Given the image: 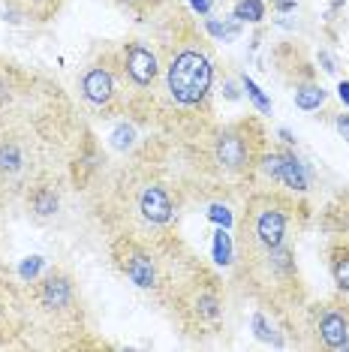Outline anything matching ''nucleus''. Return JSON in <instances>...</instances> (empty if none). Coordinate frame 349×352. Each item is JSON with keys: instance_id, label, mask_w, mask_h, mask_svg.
I'll return each instance as SVG.
<instances>
[{"instance_id": "f257e3e1", "label": "nucleus", "mask_w": 349, "mask_h": 352, "mask_svg": "<svg viewBox=\"0 0 349 352\" xmlns=\"http://www.w3.org/2000/svg\"><path fill=\"white\" fill-rule=\"evenodd\" d=\"M292 217H295V205L283 193L250 196L247 205H244L241 223H238V250H241V259H256V256L286 244Z\"/></svg>"}, {"instance_id": "f03ea898", "label": "nucleus", "mask_w": 349, "mask_h": 352, "mask_svg": "<svg viewBox=\"0 0 349 352\" xmlns=\"http://www.w3.org/2000/svg\"><path fill=\"white\" fill-rule=\"evenodd\" d=\"M214 60L205 45L184 43L166 63V91L169 100L181 109H199L211 97Z\"/></svg>"}, {"instance_id": "7ed1b4c3", "label": "nucleus", "mask_w": 349, "mask_h": 352, "mask_svg": "<svg viewBox=\"0 0 349 352\" xmlns=\"http://www.w3.org/2000/svg\"><path fill=\"white\" fill-rule=\"evenodd\" d=\"M265 135H262V126L256 121H241L232 126H223L217 135H214L211 145V160L217 163V169L223 175H250L256 166L262 163V154H265Z\"/></svg>"}, {"instance_id": "20e7f679", "label": "nucleus", "mask_w": 349, "mask_h": 352, "mask_svg": "<svg viewBox=\"0 0 349 352\" xmlns=\"http://www.w3.org/2000/svg\"><path fill=\"white\" fill-rule=\"evenodd\" d=\"M244 271L250 274L253 292L262 295L265 301H283L292 298L298 289V268L295 253L286 244L256 256V259H244Z\"/></svg>"}, {"instance_id": "39448f33", "label": "nucleus", "mask_w": 349, "mask_h": 352, "mask_svg": "<svg viewBox=\"0 0 349 352\" xmlns=\"http://www.w3.org/2000/svg\"><path fill=\"white\" fill-rule=\"evenodd\" d=\"M178 314L193 334L214 331L223 319V292L217 280L199 274L193 283H187L184 292L178 295Z\"/></svg>"}, {"instance_id": "423d86ee", "label": "nucleus", "mask_w": 349, "mask_h": 352, "mask_svg": "<svg viewBox=\"0 0 349 352\" xmlns=\"http://www.w3.org/2000/svg\"><path fill=\"white\" fill-rule=\"evenodd\" d=\"M30 301H34L36 314H43L49 319H69V316H76V310H78L76 280L69 277L63 268H54L45 277L34 280Z\"/></svg>"}, {"instance_id": "0eeeda50", "label": "nucleus", "mask_w": 349, "mask_h": 352, "mask_svg": "<svg viewBox=\"0 0 349 352\" xmlns=\"http://www.w3.org/2000/svg\"><path fill=\"white\" fill-rule=\"evenodd\" d=\"M112 259L121 274H126L139 289H157L160 286V268H157L154 253L142 241L130 235H121L112 244Z\"/></svg>"}, {"instance_id": "6e6552de", "label": "nucleus", "mask_w": 349, "mask_h": 352, "mask_svg": "<svg viewBox=\"0 0 349 352\" xmlns=\"http://www.w3.org/2000/svg\"><path fill=\"white\" fill-rule=\"evenodd\" d=\"M121 82L126 85L121 63H93L82 76V97L87 106L100 111H115L121 106Z\"/></svg>"}, {"instance_id": "1a4fd4ad", "label": "nucleus", "mask_w": 349, "mask_h": 352, "mask_svg": "<svg viewBox=\"0 0 349 352\" xmlns=\"http://www.w3.org/2000/svg\"><path fill=\"white\" fill-rule=\"evenodd\" d=\"M121 73L126 78V85L136 87V91H148V87L157 85V78H160V58H157L154 49H148L145 43H124L121 49Z\"/></svg>"}, {"instance_id": "9d476101", "label": "nucleus", "mask_w": 349, "mask_h": 352, "mask_svg": "<svg viewBox=\"0 0 349 352\" xmlns=\"http://www.w3.org/2000/svg\"><path fill=\"white\" fill-rule=\"evenodd\" d=\"M316 338L322 349L344 352L349 349V304L346 301H328L316 314Z\"/></svg>"}, {"instance_id": "9b49d317", "label": "nucleus", "mask_w": 349, "mask_h": 352, "mask_svg": "<svg viewBox=\"0 0 349 352\" xmlns=\"http://www.w3.org/2000/svg\"><path fill=\"white\" fill-rule=\"evenodd\" d=\"M136 205H139V214L150 226H169L174 220V202L163 184H145V187L139 190Z\"/></svg>"}, {"instance_id": "f8f14e48", "label": "nucleus", "mask_w": 349, "mask_h": 352, "mask_svg": "<svg viewBox=\"0 0 349 352\" xmlns=\"http://www.w3.org/2000/svg\"><path fill=\"white\" fill-rule=\"evenodd\" d=\"M262 169L271 181H280L292 190H307V169L298 163L295 154H262Z\"/></svg>"}, {"instance_id": "ddd939ff", "label": "nucleus", "mask_w": 349, "mask_h": 352, "mask_svg": "<svg viewBox=\"0 0 349 352\" xmlns=\"http://www.w3.org/2000/svg\"><path fill=\"white\" fill-rule=\"evenodd\" d=\"M27 205L30 211L36 214L39 220H49L60 211V193H58V184L52 181H36L27 193Z\"/></svg>"}, {"instance_id": "4468645a", "label": "nucleus", "mask_w": 349, "mask_h": 352, "mask_svg": "<svg viewBox=\"0 0 349 352\" xmlns=\"http://www.w3.org/2000/svg\"><path fill=\"white\" fill-rule=\"evenodd\" d=\"M328 268L335 277V286L340 292V298L349 304V244H337L328 253Z\"/></svg>"}, {"instance_id": "2eb2a0df", "label": "nucleus", "mask_w": 349, "mask_h": 352, "mask_svg": "<svg viewBox=\"0 0 349 352\" xmlns=\"http://www.w3.org/2000/svg\"><path fill=\"white\" fill-rule=\"evenodd\" d=\"M10 3L21 15H27V19H34V21H52L54 15H58L63 0H10Z\"/></svg>"}, {"instance_id": "dca6fc26", "label": "nucleus", "mask_w": 349, "mask_h": 352, "mask_svg": "<svg viewBox=\"0 0 349 352\" xmlns=\"http://www.w3.org/2000/svg\"><path fill=\"white\" fill-rule=\"evenodd\" d=\"M25 148L19 145L15 139H3L0 142V172L3 175H19L25 169Z\"/></svg>"}, {"instance_id": "f3484780", "label": "nucleus", "mask_w": 349, "mask_h": 352, "mask_svg": "<svg viewBox=\"0 0 349 352\" xmlns=\"http://www.w3.org/2000/svg\"><path fill=\"white\" fill-rule=\"evenodd\" d=\"M325 87L322 85H298L295 87V106L301 111H313V109H319L322 102H325Z\"/></svg>"}, {"instance_id": "a211bd4d", "label": "nucleus", "mask_w": 349, "mask_h": 352, "mask_svg": "<svg viewBox=\"0 0 349 352\" xmlns=\"http://www.w3.org/2000/svg\"><path fill=\"white\" fill-rule=\"evenodd\" d=\"M117 3H121L126 12L136 15L139 21H145V19H150V15L160 12L163 6H169L172 0H117Z\"/></svg>"}, {"instance_id": "6ab92c4d", "label": "nucleus", "mask_w": 349, "mask_h": 352, "mask_svg": "<svg viewBox=\"0 0 349 352\" xmlns=\"http://www.w3.org/2000/svg\"><path fill=\"white\" fill-rule=\"evenodd\" d=\"M235 19L238 21H262L265 19V3L262 0H238L235 3Z\"/></svg>"}, {"instance_id": "aec40b11", "label": "nucleus", "mask_w": 349, "mask_h": 352, "mask_svg": "<svg viewBox=\"0 0 349 352\" xmlns=\"http://www.w3.org/2000/svg\"><path fill=\"white\" fill-rule=\"evenodd\" d=\"M214 262L217 265H232V238L226 229L214 232Z\"/></svg>"}, {"instance_id": "412c9836", "label": "nucleus", "mask_w": 349, "mask_h": 352, "mask_svg": "<svg viewBox=\"0 0 349 352\" xmlns=\"http://www.w3.org/2000/svg\"><path fill=\"white\" fill-rule=\"evenodd\" d=\"M253 331H256V338H259V340H265V343H274V346H280V343H283L280 334H277L274 328L268 325L265 314H253Z\"/></svg>"}, {"instance_id": "4be33fe9", "label": "nucleus", "mask_w": 349, "mask_h": 352, "mask_svg": "<svg viewBox=\"0 0 349 352\" xmlns=\"http://www.w3.org/2000/svg\"><path fill=\"white\" fill-rule=\"evenodd\" d=\"M244 91H247V97L256 102V109L262 111V115H268V111H271V100H268L265 94L259 91V85L253 82V78H244Z\"/></svg>"}, {"instance_id": "5701e85b", "label": "nucleus", "mask_w": 349, "mask_h": 352, "mask_svg": "<svg viewBox=\"0 0 349 352\" xmlns=\"http://www.w3.org/2000/svg\"><path fill=\"white\" fill-rule=\"evenodd\" d=\"M39 268H43V259H39V256H30V259L21 262L19 274H21V280H25V283H34L36 274H39Z\"/></svg>"}, {"instance_id": "b1692460", "label": "nucleus", "mask_w": 349, "mask_h": 352, "mask_svg": "<svg viewBox=\"0 0 349 352\" xmlns=\"http://www.w3.org/2000/svg\"><path fill=\"white\" fill-rule=\"evenodd\" d=\"M208 217L214 220V223H220V226H229V223H232V214H229L226 211V208L223 205H211V211H208Z\"/></svg>"}, {"instance_id": "393cba45", "label": "nucleus", "mask_w": 349, "mask_h": 352, "mask_svg": "<svg viewBox=\"0 0 349 352\" xmlns=\"http://www.w3.org/2000/svg\"><path fill=\"white\" fill-rule=\"evenodd\" d=\"M130 145H133V130L130 126H121L115 133V148H130Z\"/></svg>"}, {"instance_id": "a878e982", "label": "nucleus", "mask_w": 349, "mask_h": 352, "mask_svg": "<svg viewBox=\"0 0 349 352\" xmlns=\"http://www.w3.org/2000/svg\"><path fill=\"white\" fill-rule=\"evenodd\" d=\"M335 126H337V133H340V135H344V139L349 142V115H337Z\"/></svg>"}, {"instance_id": "bb28decb", "label": "nucleus", "mask_w": 349, "mask_h": 352, "mask_svg": "<svg viewBox=\"0 0 349 352\" xmlns=\"http://www.w3.org/2000/svg\"><path fill=\"white\" fill-rule=\"evenodd\" d=\"M295 6H298V0H274L277 12H289V10H295Z\"/></svg>"}, {"instance_id": "cd10ccee", "label": "nucleus", "mask_w": 349, "mask_h": 352, "mask_svg": "<svg viewBox=\"0 0 349 352\" xmlns=\"http://www.w3.org/2000/svg\"><path fill=\"white\" fill-rule=\"evenodd\" d=\"M319 60H322V69H325V73H335V69H337V67H335V60H331V54H325V52H322V54H319Z\"/></svg>"}, {"instance_id": "c85d7f7f", "label": "nucleus", "mask_w": 349, "mask_h": 352, "mask_svg": "<svg viewBox=\"0 0 349 352\" xmlns=\"http://www.w3.org/2000/svg\"><path fill=\"white\" fill-rule=\"evenodd\" d=\"M337 97L349 106V82H340V85H337Z\"/></svg>"}, {"instance_id": "c756f323", "label": "nucleus", "mask_w": 349, "mask_h": 352, "mask_svg": "<svg viewBox=\"0 0 349 352\" xmlns=\"http://www.w3.org/2000/svg\"><path fill=\"white\" fill-rule=\"evenodd\" d=\"M190 3H193V10H199L202 15L211 10V0H190Z\"/></svg>"}, {"instance_id": "7c9ffc66", "label": "nucleus", "mask_w": 349, "mask_h": 352, "mask_svg": "<svg viewBox=\"0 0 349 352\" xmlns=\"http://www.w3.org/2000/svg\"><path fill=\"white\" fill-rule=\"evenodd\" d=\"M280 139H283V142H295V139H292V133H289V130H280Z\"/></svg>"}]
</instances>
